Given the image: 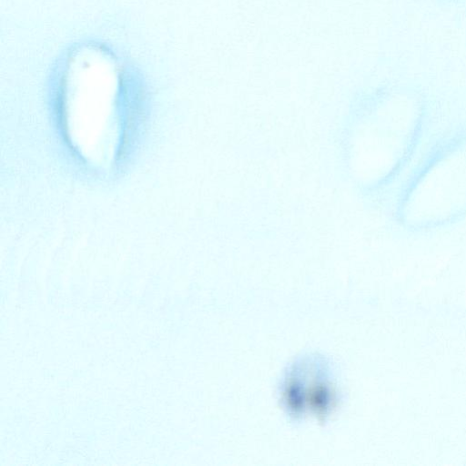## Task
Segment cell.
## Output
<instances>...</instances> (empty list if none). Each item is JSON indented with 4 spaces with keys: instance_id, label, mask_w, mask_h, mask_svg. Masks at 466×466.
<instances>
[{
    "instance_id": "obj_1",
    "label": "cell",
    "mask_w": 466,
    "mask_h": 466,
    "mask_svg": "<svg viewBox=\"0 0 466 466\" xmlns=\"http://www.w3.org/2000/svg\"><path fill=\"white\" fill-rule=\"evenodd\" d=\"M326 362L305 359L287 374L282 385V400L298 416L326 418L338 406L339 391Z\"/></svg>"
}]
</instances>
